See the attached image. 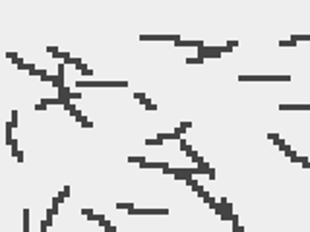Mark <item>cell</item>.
Listing matches in <instances>:
<instances>
[{
  "label": "cell",
  "mask_w": 310,
  "mask_h": 232,
  "mask_svg": "<svg viewBox=\"0 0 310 232\" xmlns=\"http://www.w3.org/2000/svg\"><path fill=\"white\" fill-rule=\"evenodd\" d=\"M240 81H291L289 76H239Z\"/></svg>",
  "instance_id": "obj_1"
},
{
  "label": "cell",
  "mask_w": 310,
  "mask_h": 232,
  "mask_svg": "<svg viewBox=\"0 0 310 232\" xmlns=\"http://www.w3.org/2000/svg\"><path fill=\"white\" fill-rule=\"evenodd\" d=\"M281 110H310V104H279Z\"/></svg>",
  "instance_id": "obj_2"
},
{
  "label": "cell",
  "mask_w": 310,
  "mask_h": 232,
  "mask_svg": "<svg viewBox=\"0 0 310 232\" xmlns=\"http://www.w3.org/2000/svg\"><path fill=\"white\" fill-rule=\"evenodd\" d=\"M293 41H295V43H298V41H310V35H293Z\"/></svg>",
  "instance_id": "obj_3"
},
{
  "label": "cell",
  "mask_w": 310,
  "mask_h": 232,
  "mask_svg": "<svg viewBox=\"0 0 310 232\" xmlns=\"http://www.w3.org/2000/svg\"><path fill=\"white\" fill-rule=\"evenodd\" d=\"M267 139H271L273 143H277L279 141V134L277 132H270V134H267Z\"/></svg>",
  "instance_id": "obj_4"
},
{
  "label": "cell",
  "mask_w": 310,
  "mask_h": 232,
  "mask_svg": "<svg viewBox=\"0 0 310 232\" xmlns=\"http://www.w3.org/2000/svg\"><path fill=\"white\" fill-rule=\"evenodd\" d=\"M291 161L293 162H300V164H304V162H308V157H293V159H291Z\"/></svg>",
  "instance_id": "obj_5"
},
{
  "label": "cell",
  "mask_w": 310,
  "mask_h": 232,
  "mask_svg": "<svg viewBox=\"0 0 310 232\" xmlns=\"http://www.w3.org/2000/svg\"><path fill=\"white\" fill-rule=\"evenodd\" d=\"M279 45H281V46H295L297 43H295L293 39H289V41H279Z\"/></svg>",
  "instance_id": "obj_6"
},
{
  "label": "cell",
  "mask_w": 310,
  "mask_h": 232,
  "mask_svg": "<svg viewBox=\"0 0 310 232\" xmlns=\"http://www.w3.org/2000/svg\"><path fill=\"white\" fill-rule=\"evenodd\" d=\"M188 62H190V64H202L204 60H202V58H188Z\"/></svg>",
  "instance_id": "obj_7"
}]
</instances>
